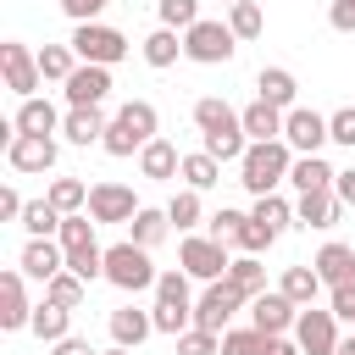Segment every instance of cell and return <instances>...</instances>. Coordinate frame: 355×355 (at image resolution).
<instances>
[{
	"label": "cell",
	"instance_id": "cell-1",
	"mask_svg": "<svg viewBox=\"0 0 355 355\" xmlns=\"http://www.w3.org/2000/svg\"><path fill=\"white\" fill-rule=\"evenodd\" d=\"M150 139H161V111H155L150 100H128V105L111 116V128H105L100 150H105V155H116V161H128V155H139Z\"/></svg>",
	"mask_w": 355,
	"mask_h": 355
},
{
	"label": "cell",
	"instance_id": "cell-2",
	"mask_svg": "<svg viewBox=\"0 0 355 355\" xmlns=\"http://www.w3.org/2000/svg\"><path fill=\"white\" fill-rule=\"evenodd\" d=\"M288 166H294L288 139H250V150L239 161V183L250 194H272L277 183H288Z\"/></svg>",
	"mask_w": 355,
	"mask_h": 355
},
{
	"label": "cell",
	"instance_id": "cell-3",
	"mask_svg": "<svg viewBox=\"0 0 355 355\" xmlns=\"http://www.w3.org/2000/svg\"><path fill=\"white\" fill-rule=\"evenodd\" d=\"M155 277H161L155 250H144V244H133V239H122V244L105 250V283H111V288L144 294V288H155Z\"/></svg>",
	"mask_w": 355,
	"mask_h": 355
},
{
	"label": "cell",
	"instance_id": "cell-4",
	"mask_svg": "<svg viewBox=\"0 0 355 355\" xmlns=\"http://www.w3.org/2000/svg\"><path fill=\"white\" fill-rule=\"evenodd\" d=\"M233 50H239V33L227 22L200 17L194 28H183V61H194V67H227Z\"/></svg>",
	"mask_w": 355,
	"mask_h": 355
},
{
	"label": "cell",
	"instance_id": "cell-5",
	"mask_svg": "<svg viewBox=\"0 0 355 355\" xmlns=\"http://www.w3.org/2000/svg\"><path fill=\"white\" fill-rule=\"evenodd\" d=\"M72 50H78V61H94V67H116L133 44H128V33L122 28H111V22H72V39H67Z\"/></svg>",
	"mask_w": 355,
	"mask_h": 355
},
{
	"label": "cell",
	"instance_id": "cell-6",
	"mask_svg": "<svg viewBox=\"0 0 355 355\" xmlns=\"http://www.w3.org/2000/svg\"><path fill=\"white\" fill-rule=\"evenodd\" d=\"M178 266H183L194 283H216V277H227L233 255H227V244L211 239V233H183V244H178Z\"/></svg>",
	"mask_w": 355,
	"mask_h": 355
},
{
	"label": "cell",
	"instance_id": "cell-7",
	"mask_svg": "<svg viewBox=\"0 0 355 355\" xmlns=\"http://www.w3.org/2000/svg\"><path fill=\"white\" fill-rule=\"evenodd\" d=\"M239 311H250V300H244L227 277H216V283H205V288H200V300H194V327L227 333V322H233Z\"/></svg>",
	"mask_w": 355,
	"mask_h": 355
},
{
	"label": "cell",
	"instance_id": "cell-8",
	"mask_svg": "<svg viewBox=\"0 0 355 355\" xmlns=\"http://www.w3.org/2000/svg\"><path fill=\"white\" fill-rule=\"evenodd\" d=\"M55 161H61L55 133H17V139L6 144V166H11V172H22V178L55 172Z\"/></svg>",
	"mask_w": 355,
	"mask_h": 355
},
{
	"label": "cell",
	"instance_id": "cell-9",
	"mask_svg": "<svg viewBox=\"0 0 355 355\" xmlns=\"http://www.w3.org/2000/svg\"><path fill=\"white\" fill-rule=\"evenodd\" d=\"M0 72H6V89H11L17 100H28V94L44 83V72H39V50H28L22 39H6V44H0Z\"/></svg>",
	"mask_w": 355,
	"mask_h": 355
},
{
	"label": "cell",
	"instance_id": "cell-10",
	"mask_svg": "<svg viewBox=\"0 0 355 355\" xmlns=\"http://www.w3.org/2000/svg\"><path fill=\"white\" fill-rule=\"evenodd\" d=\"M283 139H288L294 155H322V144H333L327 116L311 111V105H288V116H283Z\"/></svg>",
	"mask_w": 355,
	"mask_h": 355
},
{
	"label": "cell",
	"instance_id": "cell-11",
	"mask_svg": "<svg viewBox=\"0 0 355 355\" xmlns=\"http://www.w3.org/2000/svg\"><path fill=\"white\" fill-rule=\"evenodd\" d=\"M338 316L333 311H322V305H305L300 311V322H294V344L305 349V355H338Z\"/></svg>",
	"mask_w": 355,
	"mask_h": 355
},
{
	"label": "cell",
	"instance_id": "cell-12",
	"mask_svg": "<svg viewBox=\"0 0 355 355\" xmlns=\"http://www.w3.org/2000/svg\"><path fill=\"white\" fill-rule=\"evenodd\" d=\"M250 322H255L266 338H283V333H294L300 305H294L283 288H266V294H255V300H250Z\"/></svg>",
	"mask_w": 355,
	"mask_h": 355
},
{
	"label": "cell",
	"instance_id": "cell-13",
	"mask_svg": "<svg viewBox=\"0 0 355 355\" xmlns=\"http://www.w3.org/2000/svg\"><path fill=\"white\" fill-rule=\"evenodd\" d=\"M28 322H33L28 272H22V266H11V272H0V327H6V333H22Z\"/></svg>",
	"mask_w": 355,
	"mask_h": 355
},
{
	"label": "cell",
	"instance_id": "cell-14",
	"mask_svg": "<svg viewBox=\"0 0 355 355\" xmlns=\"http://www.w3.org/2000/svg\"><path fill=\"white\" fill-rule=\"evenodd\" d=\"M67 105H105L111 94V67H94V61H78V72L61 83Z\"/></svg>",
	"mask_w": 355,
	"mask_h": 355
},
{
	"label": "cell",
	"instance_id": "cell-15",
	"mask_svg": "<svg viewBox=\"0 0 355 355\" xmlns=\"http://www.w3.org/2000/svg\"><path fill=\"white\" fill-rule=\"evenodd\" d=\"M133 211H139V200H133V189L128 183H94L89 189V216L94 222H133Z\"/></svg>",
	"mask_w": 355,
	"mask_h": 355
},
{
	"label": "cell",
	"instance_id": "cell-16",
	"mask_svg": "<svg viewBox=\"0 0 355 355\" xmlns=\"http://www.w3.org/2000/svg\"><path fill=\"white\" fill-rule=\"evenodd\" d=\"M338 216H344L338 189H311V194H300V200H294V222H300V227L327 233V227H338Z\"/></svg>",
	"mask_w": 355,
	"mask_h": 355
},
{
	"label": "cell",
	"instance_id": "cell-17",
	"mask_svg": "<svg viewBox=\"0 0 355 355\" xmlns=\"http://www.w3.org/2000/svg\"><path fill=\"white\" fill-rule=\"evenodd\" d=\"M17 266L28 272V283H39V288H44V283L67 266V250H61V239H28V244H22V255H17Z\"/></svg>",
	"mask_w": 355,
	"mask_h": 355
},
{
	"label": "cell",
	"instance_id": "cell-18",
	"mask_svg": "<svg viewBox=\"0 0 355 355\" xmlns=\"http://www.w3.org/2000/svg\"><path fill=\"white\" fill-rule=\"evenodd\" d=\"M105 128H111V116H105V105H67V116H61V133H67V144H100L105 139Z\"/></svg>",
	"mask_w": 355,
	"mask_h": 355
},
{
	"label": "cell",
	"instance_id": "cell-19",
	"mask_svg": "<svg viewBox=\"0 0 355 355\" xmlns=\"http://www.w3.org/2000/svg\"><path fill=\"white\" fill-rule=\"evenodd\" d=\"M311 266H316V277H322L327 288H338V283H355V244H344V239H327V244L311 255Z\"/></svg>",
	"mask_w": 355,
	"mask_h": 355
},
{
	"label": "cell",
	"instance_id": "cell-20",
	"mask_svg": "<svg viewBox=\"0 0 355 355\" xmlns=\"http://www.w3.org/2000/svg\"><path fill=\"white\" fill-rule=\"evenodd\" d=\"M105 327H111V344H128V349H139V344L155 333V311H139V305H116V311L105 316Z\"/></svg>",
	"mask_w": 355,
	"mask_h": 355
},
{
	"label": "cell",
	"instance_id": "cell-21",
	"mask_svg": "<svg viewBox=\"0 0 355 355\" xmlns=\"http://www.w3.org/2000/svg\"><path fill=\"white\" fill-rule=\"evenodd\" d=\"M183 172V155H178V144H166V139H150L144 150H139V178H150V183H172Z\"/></svg>",
	"mask_w": 355,
	"mask_h": 355
},
{
	"label": "cell",
	"instance_id": "cell-22",
	"mask_svg": "<svg viewBox=\"0 0 355 355\" xmlns=\"http://www.w3.org/2000/svg\"><path fill=\"white\" fill-rule=\"evenodd\" d=\"M139 55H144V67L166 72V67H178V55H183V33H178V28H150V33L139 39Z\"/></svg>",
	"mask_w": 355,
	"mask_h": 355
},
{
	"label": "cell",
	"instance_id": "cell-23",
	"mask_svg": "<svg viewBox=\"0 0 355 355\" xmlns=\"http://www.w3.org/2000/svg\"><path fill=\"white\" fill-rule=\"evenodd\" d=\"M189 116H194V128H200V133H239V128H244V116H239L222 94L194 100V111H189Z\"/></svg>",
	"mask_w": 355,
	"mask_h": 355
},
{
	"label": "cell",
	"instance_id": "cell-24",
	"mask_svg": "<svg viewBox=\"0 0 355 355\" xmlns=\"http://www.w3.org/2000/svg\"><path fill=\"white\" fill-rule=\"evenodd\" d=\"M255 94L288 111V105H300V78H294L288 67H261V72H255Z\"/></svg>",
	"mask_w": 355,
	"mask_h": 355
},
{
	"label": "cell",
	"instance_id": "cell-25",
	"mask_svg": "<svg viewBox=\"0 0 355 355\" xmlns=\"http://www.w3.org/2000/svg\"><path fill=\"white\" fill-rule=\"evenodd\" d=\"M61 116H67V111H55L44 94H28L11 122H17V133H61Z\"/></svg>",
	"mask_w": 355,
	"mask_h": 355
},
{
	"label": "cell",
	"instance_id": "cell-26",
	"mask_svg": "<svg viewBox=\"0 0 355 355\" xmlns=\"http://www.w3.org/2000/svg\"><path fill=\"white\" fill-rule=\"evenodd\" d=\"M166 233H178V227H172V216H166V205H161V211H155V205H139V211H133V222H128V239H133V244H144V250L166 244Z\"/></svg>",
	"mask_w": 355,
	"mask_h": 355
},
{
	"label": "cell",
	"instance_id": "cell-27",
	"mask_svg": "<svg viewBox=\"0 0 355 355\" xmlns=\"http://www.w3.org/2000/svg\"><path fill=\"white\" fill-rule=\"evenodd\" d=\"M28 333H33L39 344H61V338L72 333V311H67V305H55V300H39V305H33Z\"/></svg>",
	"mask_w": 355,
	"mask_h": 355
},
{
	"label": "cell",
	"instance_id": "cell-28",
	"mask_svg": "<svg viewBox=\"0 0 355 355\" xmlns=\"http://www.w3.org/2000/svg\"><path fill=\"white\" fill-rule=\"evenodd\" d=\"M239 116H244V133H250V139H283V116H288V111L255 94V100H250Z\"/></svg>",
	"mask_w": 355,
	"mask_h": 355
},
{
	"label": "cell",
	"instance_id": "cell-29",
	"mask_svg": "<svg viewBox=\"0 0 355 355\" xmlns=\"http://www.w3.org/2000/svg\"><path fill=\"white\" fill-rule=\"evenodd\" d=\"M277 288H283V294H288V300H294V305L305 311V305H316V294H322L327 283L316 277V266H311V261H300V266H283V277H277Z\"/></svg>",
	"mask_w": 355,
	"mask_h": 355
},
{
	"label": "cell",
	"instance_id": "cell-30",
	"mask_svg": "<svg viewBox=\"0 0 355 355\" xmlns=\"http://www.w3.org/2000/svg\"><path fill=\"white\" fill-rule=\"evenodd\" d=\"M333 166L322 161V155H294V166H288V183H294V194H311V189H333Z\"/></svg>",
	"mask_w": 355,
	"mask_h": 355
},
{
	"label": "cell",
	"instance_id": "cell-31",
	"mask_svg": "<svg viewBox=\"0 0 355 355\" xmlns=\"http://www.w3.org/2000/svg\"><path fill=\"white\" fill-rule=\"evenodd\" d=\"M250 216H255V222H261V227H266L272 239H283V227L294 222V200H283L277 189H272V194H255V205H250Z\"/></svg>",
	"mask_w": 355,
	"mask_h": 355
},
{
	"label": "cell",
	"instance_id": "cell-32",
	"mask_svg": "<svg viewBox=\"0 0 355 355\" xmlns=\"http://www.w3.org/2000/svg\"><path fill=\"white\" fill-rule=\"evenodd\" d=\"M178 178H183V189H200V194H205V189L222 183V161H216L211 150H194V155H183V172H178Z\"/></svg>",
	"mask_w": 355,
	"mask_h": 355
},
{
	"label": "cell",
	"instance_id": "cell-33",
	"mask_svg": "<svg viewBox=\"0 0 355 355\" xmlns=\"http://www.w3.org/2000/svg\"><path fill=\"white\" fill-rule=\"evenodd\" d=\"M61 216H67V211H55L50 194H44V200H28V205H22V233H28V239H55V233H61Z\"/></svg>",
	"mask_w": 355,
	"mask_h": 355
},
{
	"label": "cell",
	"instance_id": "cell-34",
	"mask_svg": "<svg viewBox=\"0 0 355 355\" xmlns=\"http://www.w3.org/2000/svg\"><path fill=\"white\" fill-rule=\"evenodd\" d=\"M227 283H233L244 300L266 294V266H261V255H233V266H227Z\"/></svg>",
	"mask_w": 355,
	"mask_h": 355
},
{
	"label": "cell",
	"instance_id": "cell-35",
	"mask_svg": "<svg viewBox=\"0 0 355 355\" xmlns=\"http://www.w3.org/2000/svg\"><path fill=\"white\" fill-rule=\"evenodd\" d=\"M166 216H172V227H178V233H194V227L205 222V205H200V189H178V194L166 200Z\"/></svg>",
	"mask_w": 355,
	"mask_h": 355
},
{
	"label": "cell",
	"instance_id": "cell-36",
	"mask_svg": "<svg viewBox=\"0 0 355 355\" xmlns=\"http://www.w3.org/2000/svg\"><path fill=\"white\" fill-rule=\"evenodd\" d=\"M44 300H55V305H67V311H78L83 300H89V283L72 272V266H61L50 283H44Z\"/></svg>",
	"mask_w": 355,
	"mask_h": 355
},
{
	"label": "cell",
	"instance_id": "cell-37",
	"mask_svg": "<svg viewBox=\"0 0 355 355\" xmlns=\"http://www.w3.org/2000/svg\"><path fill=\"white\" fill-rule=\"evenodd\" d=\"M39 72H44V83H67L78 72V50L72 44H44L39 50Z\"/></svg>",
	"mask_w": 355,
	"mask_h": 355
},
{
	"label": "cell",
	"instance_id": "cell-38",
	"mask_svg": "<svg viewBox=\"0 0 355 355\" xmlns=\"http://www.w3.org/2000/svg\"><path fill=\"white\" fill-rule=\"evenodd\" d=\"M44 194H50V205L67 211V216H72V211H89V183H83V178H50Z\"/></svg>",
	"mask_w": 355,
	"mask_h": 355
},
{
	"label": "cell",
	"instance_id": "cell-39",
	"mask_svg": "<svg viewBox=\"0 0 355 355\" xmlns=\"http://www.w3.org/2000/svg\"><path fill=\"white\" fill-rule=\"evenodd\" d=\"M227 28H233L239 39H261V33H266V11H261L255 0H233V6H227Z\"/></svg>",
	"mask_w": 355,
	"mask_h": 355
},
{
	"label": "cell",
	"instance_id": "cell-40",
	"mask_svg": "<svg viewBox=\"0 0 355 355\" xmlns=\"http://www.w3.org/2000/svg\"><path fill=\"white\" fill-rule=\"evenodd\" d=\"M194 277L183 272V266H161V277H155V300H166V305H194V288H189Z\"/></svg>",
	"mask_w": 355,
	"mask_h": 355
},
{
	"label": "cell",
	"instance_id": "cell-41",
	"mask_svg": "<svg viewBox=\"0 0 355 355\" xmlns=\"http://www.w3.org/2000/svg\"><path fill=\"white\" fill-rule=\"evenodd\" d=\"M266 349H272V338H266L255 322H250V327H227V333H222V355H266Z\"/></svg>",
	"mask_w": 355,
	"mask_h": 355
},
{
	"label": "cell",
	"instance_id": "cell-42",
	"mask_svg": "<svg viewBox=\"0 0 355 355\" xmlns=\"http://www.w3.org/2000/svg\"><path fill=\"white\" fill-rule=\"evenodd\" d=\"M150 311H155V333H166V338H178V333L194 327V305H166V300H155Z\"/></svg>",
	"mask_w": 355,
	"mask_h": 355
},
{
	"label": "cell",
	"instance_id": "cell-43",
	"mask_svg": "<svg viewBox=\"0 0 355 355\" xmlns=\"http://www.w3.org/2000/svg\"><path fill=\"white\" fill-rule=\"evenodd\" d=\"M155 17H161V28H194L200 22V0H155Z\"/></svg>",
	"mask_w": 355,
	"mask_h": 355
},
{
	"label": "cell",
	"instance_id": "cell-44",
	"mask_svg": "<svg viewBox=\"0 0 355 355\" xmlns=\"http://www.w3.org/2000/svg\"><path fill=\"white\" fill-rule=\"evenodd\" d=\"M178 355H222V333L189 327V333H178Z\"/></svg>",
	"mask_w": 355,
	"mask_h": 355
},
{
	"label": "cell",
	"instance_id": "cell-45",
	"mask_svg": "<svg viewBox=\"0 0 355 355\" xmlns=\"http://www.w3.org/2000/svg\"><path fill=\"white\" fill-rule=\"evenodd\" d=\"M244 216H250V211H227V205H222L216 216H205V233H211V239H222V244H233V239H239V227H244Z\"/></svg>",
	"mask_w": 355,
	"mask_h": 355
},
{
	"label": "cell",
	"instance_id": "cell-46",
	"mask_svg": "<svg viewBox=\"0 0 355 355\" xmlns=\"http://www.w3.org/2000/svg\"><path fill=\"white\" fill-rule=\"evenodd\" d=\"M327 133H333V144L355 150V105H338V111H327Z\"/></svg>",
	"mask_w": 355,
	"mask_h": 355
},
{
	"label": "cell",
	"instance_id": "cell-47",
	"mask_svg": "<svg viewBox=\"0 0 355 355\" xmlns=\"http://www.w3.org/2000/svg\"><path fill=\"white\" fill-rule=\"evenodd\" d=\"M327 311H333L338 322H355V283H338V288H327Z\"/></svg>",
	"mask_w": 355,
	"mask_h": 355
},
{
	"label": "cell",
	"instance_id": "cell-48",
	"mask_svg": "<svg viewBox=\"0 0 355 355\" xmlns=\"http://www.w3.org/2000/svg\"><path fill=\"white\" fill-rule=\"evenodd\" d=\"M327 28L333 33H355V0H327Z\"/></svg>",
	"mask_w": 355,
	"mask_h": 355
},
{
	"label": "cell",
	"instance_id": "cell-49",
	"mask_svg": "<svg viewBox=\"0 0 355 355\" xmlns=\"http://www.w3.org/2000/svg\"><path fill=\"white\" fill-rule=\"evenodd\" d=\"M105 6H111V0H61V11H67L72 22H100Z\"/></svg>",
	"mask_w": 355,
	"mask_h": 355
},
{
	"label": "cell",
	"instance_id": "cell-50",
	"mask_svg": "<svg viewBox=\"0 0 355 355\" xmlns=\"http://www.w3.org/2000/svg\"><path fill=\"white\" fill-rule=\"evenodd\" d=\"M22 205H28V200H22L17 189H0V222H22Z\"/></svg>",
	"mask_w": 355,
	"mask_h": 355
},
{
	"label": "cell",
	"instance_id": "cell-51",
	"mask_svg": "<svg viewBox=\"0 0 355 355\" xmlns=\"http://www.w3.org/2000/svg\"><path fill=\"white\" fill-rule=\"evenodd\" d=\"M50 355H100V349H94L89 338H78V333H67L61 344H50Z\"/></svg>",
	"mask_w": 355,
	"mask_h": 355
},
{
	"label": "cell",
	"instance_id": "cell-52",
	"mask_svg": "<svg viewBox=\"0 0 355 355\" xmlns=\"http://www.w3.org/2000/svg\"><path fill=\"white\" fill-rule=\"evenodd\" d=\"M333 189H338V200H344V205H355V166H344V172L333 178Z\"/></svg>",
	"mask_w": 355,
	"mask_h": 355
},
{
	"label": "cell",
	"instance_id": "cell-53",
	"mask_svg": "<svg viewBox=\"0 0 355 355\" xmlns=\"http://www.w3.org/2000/svg\"><path fill=\"white\" fill-rule=\"evenodd\" d=\"M266 355H305V349L294 344V333H283V338H272V349H266Z\"/></svg>",
	"mask_w": 355,
	"mask_h": 355
},
{
	"label": "cell",
	"instance_id": "cell-54",
	"mask_svg": "<svg viewBox=\"0 0 355 355\" xmlns=\"http://www.w3.org/2000/svg\"><path fill=\"white\" fill-rule=\"evenodd\" d=\"M100 355H139V349H128V344H111V349H100Z\"/></svg>",
	"mask_w": 355,
	"mask_h": 355
},
{
	"label": "cell",
	"instance_id": "cell-55",
	"mask_svg": "<svg viewBox=\"0 0 355 355\" xmlns=\"http://www.w3.org/2000/svg\"><path fill=\"white\" fill-rule=\"evenodd\" d=\"M338 355H355V333H349V338H338Z\"/></svg>",
	"mask_w": 355,
	"mask_h": 355
},
{
	"label": "cell",
	"instance_id": "cell-56",
	"mask_svg": "<svg viewBox=\"0 0 355 355\" xmlns=\"http://www.w3.org/2000/svg\"><path fill=\"white\" fill-rule=\"evenodd\" d=\"M222 6H233V0H222Z\"/></svg>",
	"mask_w": 355,
	"mask_h": 355
}]
</instances>
